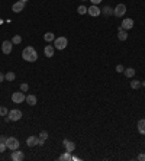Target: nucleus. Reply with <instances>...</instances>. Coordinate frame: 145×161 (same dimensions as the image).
I'll list each match as a JSON object with an SVG mask.
<instances>
[{"instance_id": "f257e3e1", "label": "nucleus", "mask_w": 145, "mask_h": 161, "mask_svg": "<svg viewBox=\"0 0 145 161\" xmlns=\"http://www.w3.org/2000/svg\"><path fill=\"white\" fill-rule=\"evenodd\" d=\"M22 58L25 61H28V63H35L38 60V52L33 47H26L22 51Z\"/></svg>"}, {"instance_id": "f03ea898", "label": "nucleus", "mask_w": 145, "mask_h": 161, "mask_svg": "<svg viewBox=\"0 0 145 161\" xmlns=\"http://www.w3.org/2000/svg\"><path fill=\"white\" fill-rule=\"evenodd\" d=\"M68 45V39L65 37H58V38L54 39V48L55 49H59V51H62V49H65Z\"/></svg>"}, {"instance_id": "7ed1b4c3", "label": "nucleus", "mask_w": 145, "mask_h": 161, "mask_svg": "<svg viewBox=\"0 0 145 161\" xmlns=\"http://www.w3.org/2000/svg\"><path fill=\"white\" fill-rule=\"evenodd\" d=\"M6 145H7V150L10 151H15V150H18L20 145V142L18 138H15V136H9L7 138V141H6Z\"/></svg>"}, {"instance_id": "20e7f679", "label": "nucleus", "mask_w": 145, "mask_h": 161, "mask_svg": "<svg viewBox=\"0 0 145 161\" xmlns=\"http://www.w3.org/2000/svg\"><path fill=\"white\" fill-rule=\"evenodd\" d=\"M25 99H26V96H25V93H23L22 90L15 92V93L12 95V102H13V103H23Z\"/></svg>"}, {"instance_id": "39448f33", "label": "nucleus", "mask_w": 145, "mask_h": 161, "mask_svg": "<svg viewBox=\"0 0 145 161\" xmlns=\"http://www.w3.org/2000/svg\"><path fill=\"white\" fill-rule=\"evenodd\" d=\"M125 13H126V6L123 3L117 4L115 9H113V16H116V18H123Z\"/></svg>"}, {"instance_id": "423d86ee", "label": "nucleus", "mask_w": 145, "mask_h": 161, "mask_svg": "<svg viewBox=\"0 0 145 161\" xmlns=\"http://www.w3.org/2000/svg\"><path fill=\"white\" fill-rule=\"evenodd\" d=\"M7 116H9V119L12 122H18V121H20V118H22V112H20L19 109H13V110H9Z\"/></svg>"}, {"instance_id": "0eeeda50", "label": "nucleus", "mask_w": 145, "mask_h": 161, "mask_svg": "<svg viewBox=\"0 0 145 161\" xmlns=\"http://www.w3.org/2000/svg\"><path fill=\"white\" fill-rule=\"evenodd\" d=\"M10 158H12L13 161H23L25 160V154H23V151H19V148H18V150L12 151Z\"/></svg>"}, {"instance_id": "6e6552de", "label": "nucleus", "mask_w": 145, "mask_h": 161, "mask_svg": "<svg viewBox=\"0 0 145 161\" xmlns=\"http://www.w3.org/2000/svg\"><path fill=\"white\" fill-rule=\"evenodd\" d=\"M12 48H13L12 41H3V44H1V52H3V54L9 55L10 52H12Z\"/></svg>"}, {"instance_id": "1a4fd4ad", "label": "nucleus", "mask_w": 145, "mask_h": 161, "mask_svg": "<svg viewBox=\"0 0 145 161\" xmlns=\"http://www.w3.org/2000/svg\"><path fill=\"white\" fill-rule=\"evenodd\" d=\"M87 13H88L90 16H93V18H97V16L102 15V9H99L96 4H91V6L87 9Z\"/></svg>"}, {"instance_id": "9d476101", "label": "nucleus", "mask_w": 145, "mask_h": 161, "mask_svg": "<svg viewBox=\"0 0 145 161\" xmlns=\"http://www.w3.org/2000/svg\"><path fill=\"white\" fill-rule=\"evenodd\" d=\"M54 52H55V48H54V45H51V44H48L47 47L44 48V55L47 58H51L54 55Z\"/></svg>"}, {"instance_id": "9b49d317", "label": "nucleus", "mask_w": 145, "mask_h": 161, "mask_svg": "<svg viewBox=\"0 0 145 161\" xmlns=\"http://www.w3.org/2000/svg\"><path fill=\"white\" fill-rule=\"evenodd\" d=\"M120 26H122V29H125V31H129V29L134 28V20L131 19V18H126V19H123Z\"/></svg>"}, {"instance_id": "f8f14e48", "label": "nucleus", "mask_w": 145, "mask_h": 161, "mask_svg": "<svg viewBox=\"0 0 145 161\" xmlns=\"http://www.w3.org/2000/svg\"><path fill=\"white\" fill-rule=\"evenodd\" d=\"M62 144H64V147H65V151L73 152L74 150H76V144H74L73 141H70V139H64Z\"/></svg>"}, {"instance_id": "ddd939ff", "label": "nucleus", "mask_w": 145, "mask_h": 161, "mask_svg": "<svg viewBox=\"0 0 145 161\" xmlns=\"http://www.w3.org/2000/svg\"><path fill=\"white\" fill-rule=\"evenodd\" d=\"M23 7H25V3L23 1H16V3H13V6H12V10L15 12V13H20L22 10H23Z\"/></svg>"}, {"instance_id": "4468645a", "label": "nucleus", "mask_w": 145, "mask_h": 161, "mask_svg": "<svg viewBox=\"0 0 145 161\" xmlns=\"http://www.w3.org/2000/svg\"><path fill=\"white\" fill-rule=\"evenodd\" d=\"M25 102H26L29 106H35V104L38 103V99H36V96L35 95H28L26 96V99H25Z\"/></svg>"}, {"instance_id": "2eb2a0df", "label": "nucleus", "mask_w": 145, "mask_h": 161, "mask_svg": "<svg viewBox=\"0 0 145 161\" xmlns=\"http://www.w3.org/2000/svg\"><path fill=\"white\" fill-rule=\"evenodd\" d=\"M26 145H28V147H35V145H38V136H35V135L28 136V139H26Z\"/></svg>"}, {"instance_id": "dca6fc26", "label": "nucleus", "mask_w": 145, "mask_h": 161, "mask_svg": "<svg viewBox=\"0 0 145 161\" xmlns=\"http://www.w3.org/2000/svg\"><path fill=\"white\" fill-rule=\"evenodd\" d=\"M47 139H48V132L47 131H42L38 136V145H44Z\"/></svg>"}, {"instance_id": "f3484780", "label": "nucleus", "mask_w": 145, "mask_h": 161, "mask_svg": "<svg viewBox=\"0 0 145 161\" xmlns=\"http://www.w3.org/2000/svg\"><path fill=\"white\" fill-rule=\"evenodd\" d=\"M136 128H138V132L141 135H145V119H139L136 123Z\"/></svg>"}, {"instance_id": "a211bd4d", "label": "nucleus", "mask_w": 145, "mask_h": 161, "mask_svg": "<svg viewBox=\"0 0 145 161\" xmlns=\"http://www.w3.org/2000/svg\"><path fill=\"white\" fill-rule=\"evenodd\" d=\"M44 39H45V42H54V39H55V35L52 34V32H47V34H44Z\"/></svg>"}, {"instance_id": "6ab92c4d", "label": "nucleus", "mask_w": 145, "mask_h": 161, "mask_svg": "<svg viewBox=\"0 0 145 161\" xmlns=\"http://www.w3.org/2000/svg\"><path fill=\"white\" fill-rule=\"evenodd\" d=\"M123 74H125V77H128V78H132V77L135 76V68H132V67H129V68H125Z\"/></svg>"}, {"instance_id": "aec40b11", "label": "nucleus", "mask_w": 145, "mask_h": 161, "mask_svg": "<svg viewBox=\"0 0 145 161\" xmlns=\"http://www.w3.org/2000/svg\"><path fill=\"white\" fill-rule=\"evenodd\" d=\"M117 39H119V41H126V39H128V32H126L125 29L117 31Z\"/></svg>"}, {"instance_id": "412c9836", "label": "nucleus", "mask_w": 145, "mask_h": 161, "mask_svg": "<svg viewBox=\"0 0 145 161\" xmlns=\"http://www.w3.org/2000/svg\"><path fill=\"white\" fill-rule=\"evenodd\" d=\"M102 15H105V16H112L113 15V9L110 7V6H105L103 9H102Z\"/></svg>"}, {"instance_id": "4be33fe9", "label": "nucleus", "mask_w": 145, "mask_h": 161, "mask_svg": "<svg viewBox=\"0 0 145 161\" xmlns=\"http://www.w3.org/2000/svg\"><path fill=\"white\" fill-rule=\"evenodd\" d=\"M59 160H61V161H71V160H73V155H71V152L65 151L64 154H61Z\"/></svg>"}, {"instance_id": "5701e85b", "label": "nucleus", "mask_w": 145, "mask_h": 161, "mask_svg": "<svg viewBox=\"0 0 145 161\" xmlns=\"http://www.w3.org/2000/svg\"><path fill=\"white\" fill-rule=\"evenodd\" d=\"M15 78H16V74H15L13 71H9V73L4 74V80H6V81H13Z\"/></svg>"}, {"instance_id": "b1692460", "label": "nucleus", "mask_w": 145, "mask_h": 161, "mask_svg": "<svg viewBox=\"0 0 145 161\" xmlns=\"http://www.w3.org/2000/svg\"><path fill=\"white\" fill-rule=\"evenodd\" d=\"M139 87H141V81H139V80H131V89L138 90Z\"/></svg>"}, {"instance_id": "393cba45", "label": "nucleus", "mask_w": 145, "mask_h": 161, "mask_svg": "<svg viewBox=\"0 0 145 161\" xmlns=\"http://www.w3.org/2000/svg\"><path fill=\"white\" fill-rule=\"evenodd\" d=\"M20 42H22V37H20V35H13L12 44H13V45H18V44H20Z\"/></svg>"}, {"instance_id": "a878e982", "label": "nucleus", "mask_w": 145, "mask_h": 161, "mask_svg": "<svg viewBox=\"0 0 145 161\" xmlns=\"http://www.w3.org/2000/svg\"><path fill=\"white\" fill-rule=\"evenodd\" d=\"M87 9H88V7H86L84 4H81V6H78V7H77V13H78V15H86Z\"/></svg>"}, {"instance_id": "bb28decb", "label": "nucleus", "mask_w": 145, "mask_h": 161, "mask_svg": "<svg viewBox=\"0 0 145 161\" xmlns=\"http://www.w3.org/2000/svg\"><path fill=\"white\" fill-rule=\"evenodd\" d=\"M7 113H9L7 107H4V106H0V116H7Z\"/></svg>"}, {"instance_id": "cd10ccee", "label": "nucleus", "mask_w": 145, "mask_h": 161, "mask_svg": "<svg viewBox=\"0 0 145 161\" xmlns=\"http://www.w3.org/2000/svg\"><path fill=\"white\" fill-rule=\"evenodd\" d=\"M115 70H116V73H123V71H125V67L122 66V64H117Z\"/></svg>"}, {"instance_id": "c85d7f7f", "label": "nucleus", "mask_w": 145, "mask_h": 161, "mask_svg": "<svg viewBox=\"0 0 145 161\" xmlns=\"http://www.w3.org/2000/svg\"><path fill=\"white\" fill-rule=\"evenodd\" d=\"M20 90H22L23 93H25V92H28V90H29V86L26 84V83H22V84H20Z\"/></svg>"}, {"instance_id": "c756f323", "label": "nucleus", "mask_w": 145, "mask_h": 161, "mask_svg": "<svg viewBox=\"0 0 145 161\" xmlns=\"http://www.w3.org/2000/svg\"><path fill=\"white\" fill-rule=\"evenodd\" d=\"M7 150V145H6V142H0V152H4Z\"/></svg>"}, {"instance_id": "7c9ffc66", "label": "nucleus", "mask_w": 145, "mask_h": 161, "mask_svg": "<svg viewBox=\"0 0 145 161\" xmlns=\"http://www.w3.org/2000/svg\"><path fill=\"white\" fill-rule=\"evenodd\" d=\"M138 160H139V161H145V152H141V154L138 155Z\"/></svg>"}, {"instance_id": "2f4dec72", "label": "nucleus", "mask_w": 145, "mask_h": 161, "mask_svg": "<svg viewBox=\"0 0 145 161\" xmlns=\"http://www.w3.org/2000/svg\"><path fill=\"white\" fill-rule=\"evenodd\" d=\"M7 141V136H4V135H0V142H6Z\"/></svg>"}, {"instance_id": "473e14b6", "label": "nucleus", "mask_w": 145, "mask_h": 161, "mask_svg": "<svg viewBox=\"0 0 145 161\" xmlns=\"http://www.w3.org/2000/svg\"><path fill=\"white\" fill-rule=\"evenodd\" d=\"M90 1H91V3H93V4H99V3H102V0H90Z\"/></svg>"}, {"instance_id": "72a5a7b5", "label": "nucleus", "mask_w": 145, "mask_h": 161, "mask_svg": "<svg viewBox=\"0 0 145 161\" xmlns=\"http://www.w3.org/2000/svg\"><path fill=\"white\" fill-rule=\"evenodd\" d=\"M3 80H4V74H3V73H0V83H1Z\"/></svg>"}, {"instance_id": "f704fd0d", "label": "nucleus", "mask_w": 145, "mask_h": 161, "mask_svg": "<svg viewBox=\"0 0 145 161\" xmlns=\"http://www.w3.org/2000/svg\"><path fill=\"white\" fill-rule=\"evenodd\" d=\"M141 86H144V87H145V81H142V83H141Z\"/></svg>"}, {"instance_id": "c9c22d12", "label": "nucleus", "mask_w": 145, "mask_h": 161, "mask_svg": "<svg viewBox=\"0 0 145 161\" xmlns=\"http://www.w3.org/2000/svg\"><path fill=\"white\" fill-rule=\"evenodd\" d=\"M20 1H23V3H26V1H28V0H20Z\"/></svg>"}, {"instance_id": "e433bc0d", "label": "nucleus", "mask_w": 145, "mask_h": 161, "mask_svg": "<svg viewBox=\"0 0 145 161\" xmlns=\"http://www.w3.org/2000/svg\"><path fill=\"white\" fill-rule=\"evenodd\" d=\"M83 1H87V0H83Z\"/></svg>"}]
</instances>
